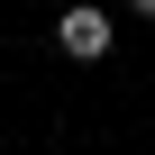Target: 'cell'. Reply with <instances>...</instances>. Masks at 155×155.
<instances>
[{
    "label": "cell",
    "instance_id": "7a4b0ae2",
    "mask_svg": "<svg viewBox=\"0 0 155 155\" xmlns=\"http://www.w3.org/2000/svg\"><path fill=\"white\" fill-rule=\"evenodd\" d=\"M128 9H137V18H155V0H128Z\"/></svg>",
    "mask_w": 155,
    "mask_h": 155
},
{
    "label": "cell",
    "instance_id": "6da1fadb",
    "mask_svg": "<svg viewBox=\"0 0 155 155\" xmlns=\"http://www.w3.org/2000/svg\"><path fill=\"white\" fill-rule=\"evenodd\" d=\"M110 37H119V28H110V9H91V0H73V9L55 18V46H64L73 64H101V55H110Z\"/></svg>",
    "mask_w": 155,
    "mask_h": 155
},
{
    "label": "cell",
    "instance_id": "3957f363",
    "mask_svg": "<svg viewBox=\"0 0 155 155\" xmlns=\"http://www.w3.org/2000/svg\"><path fill=\"white\" fill-rule=\"evenodd\" d=\"M0 155H9V146H0Z\"/></svg>",
    "mask_w": 155,
    "mask_h": 155
}]
</instances>
